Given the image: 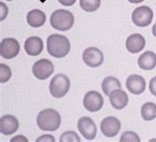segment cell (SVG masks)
<instances>
[{
	"label": "cell",
	"instance_id": "9",
	"mask_svg": "<svg viewBox=\"0 0 156 142\" xmlns=\"http://www.w3.org/2000/svg\"><path fill=\"white\" fill-rule=\"evenodd\" d=\"M104 105V99L97 91H89L83 99V106L88 112L95 113L100 111Z\"/></svg>",
	"mask_w": 156,
	"mask_h": 142
},
{
	"label": "cell",
	"instance_id": "7",
	"mask_svg": "<svg viewBox=\"0 0 156 142\" xmlns=\"http://www.w3.org/2000/svg\"><path fill=\"white\" fill-rule=\"evenodd\" d=\"M20 52V44L17 40L13 38H6L1 40L0 54L3 58L12 59L16 57Z\"/></svg>",
	"mask_w": 156,
	"mask_h": 142
},
{
	"label": "cell",
	"instance_id": "12",
	"mask_svg": "<svg viewBox=\"0 0 156 142\" xmlns=\"http://www.w3.org/2000/svg\"><path fill=\"white\" fill-rule=\"evenodd\" d=\"M126 88L133 95H140L145 90L146 83L142 76L137 74L129 75L126 79Z\"/></svg>",
	"mask_w": 156,
	"mask_h": 142
},
{
	"label": "cell",
	"instance_id": "3",
	"mask_svg": "<svg viewBox=\"0 0 156 142\" xmlns=\"http://www.w3.org/2000/svg\"><path fill=\"white\" fill-rule=\"evenodd\" d=\"M74 24V16L67 10H55L51 16V25L57 31H68Z\"/></svg>",
	"mask_w": 156,
	"mask_h": 142
},
{
	"label": "cell",
	"instance_id": "17",
	"mask_svg": "<svg viewBox=\"0 0 156 142\" xmlns=\"http://www.w3.org/2000/svg\"><path fill=\"white\" fill-rule=\"evenodd\" d=\"M139 68L142 70H152L156 66V54L153 51H145L139 56L137 60Z\"/></svg>",
	"mask_w": 156,
	"mask_h": 142
},
{
	"label": "cell",
	"instance_id": "14",
	"mask_svg": "<svg viewBox=\"0 0 156 142\" xmlns=\"http://www.w3.org/2000/svg\"><path fill=\"white\" fill-rule=\"evenodd\" d=\"M145 47V39L140 34L130 35L126 42V47L130 54H137Z\"/></svg>",
	"mask_w": 156,
	"mask_h": 142
},
{
	"label": "cell",
	"instance_id": "20",
	"mask_svg": "<svg viewBox=\"0 0 156 142\" xmlns=\"http://www.w3.org/2000/svg\"><path fill=\"white\" fill-rule=\"evenodd\" d=\"M141 116L144 120H153L156 117V105L154 103H145L141 107Z\"/></svg>",
	"mask_w": 156,
	"mask_h": 142
},
{
	"label": "cell",
	"instance_id": "30",
	"mask_svg": "<svg viewBox=\"0 0 156 142\" xmlns=\"http://www.w3.org/2000/svg\"><path fill=\"white\" fill-rule=\"evenodd\" d=\"M142 1H144V0H129V2L130 3H133V4H137V3H140Z\"/></svg>",
	"mask_w": 156,
	"mask_h": 142
},
{
	"label": "cell",
	"instance_id": "27",
	"mask_svg": "<svg viewBox=\"0 0 156 142\" xmlns=\"http://www.w3.org/2000/svg\"><path fill=\"white\" fill-rule=\"evenodd\" d=\"M0 7H1V21H3L4 19L6 18V16H7V13H8V8L7 6L5 5L4 3H0Z\"/></svg>",
	"mask_w": 156,
	"mask_h": 142
},
{
	"label": "cell",
	"instance_id": "11",
	"mask_svg": "<svg viewBox=\"0 0 156 142\" xmlns=\"http://www.w3.org/2000/svg\"><path fill=\"white\" fill-rule=\"evenodd\" d=\"M100 128L106 137L116 136L121 129V121L115 116H108L101 121Z\"/></svg>",
	"mask_w": 156,
	"mask_h": 142
},
{
	"label": "cell",
	"instance_id": "22",
	"mask_svg": "<svg viewBox=\"0 0 156 142\" xmlns=\"http://www.w3.org/2000/svg\"><path fill=\"white\" fill-rule=\"evenodd\" d=\"M11 76H12V72L10 67L4 63L0 64V82L1 83L7 82L11 78Z\"/></svg>",
	"mask_w": 156,
	"mask_h": 142
},
{
	"label": "cell",
	"instance_id": "18",
	"mask_svg": "<svg viewBox=\"0 0 156 142\" xmlns=\"http://www.w3.org/2000/svg\"><path fill=\"white\" fill-rule=\"evenodd\" d=\"M27 22L33 28H40L46 23V14L42 10L34 9L28 13Z\"/></svg>",
	"mask_w": 156,
	"mask_h": 142
},
{
	"label": "cell",
	"instance_id": "29",
	"mask_svg": "<svg viewBox=\"0 0 156 142\" xmlns=\"http://www.w3.org/2000/svg\"><path fill=\"white\" fill-rule=\"evenodd\" d=\"M20 139H22L24 141H27V138H25V137H23V136H17V137H14V138H12L11 139V142L16 141V140H20Z\"/></svg>",
	"mask_w": 156,
	"mask_h": 142
},
{
	"label": "cell",
	"instance_id": "25",
	"mask_svg": "<svg viewBox=\"0 0 156 142\" xmlns=\"http://www.w3.org/2000/svg\"><path fill=\"white\" fill-rule=\"evenodd\" d=\"M149 90H150L151 94L156 97V76L153 77V78L150 80V82H149Z\"/></svg>",
	"mask_w": 156,
	"mask_h": 142
},
{
	"label": "cell",
	"instance_id": "8",
	"mask_svg": "<svg viewBox=\"0 0 156 142\" xmlns=\"http://www.w3.org/2000/svg\"><path fill=\"white\" fill-rule=\"evenodd\" d=\"M82 59L87 66L95 68L102 65L104 61V54L97 47H87L83 51Z\"/></svg>",
	"mask_w": 156,
	"mask_h": 142
},
{
	"label": "cell",
	"instance_id": "31",
	"mask_svg": "<svg viewBox=\"0 0 156 142\" xmlns=\"http://www.w3.org/2000/svg\"><path fill=\"white\" fill-rule=\"evenodd\" d=\"M152 34H153V36L156 38V23L153 25V27H152Z\"/></svg>",
	"mask_w": 156,
	"mask_h": 142
},
{
	"label": "cell",
	"instance_id": "16",
	"mask_svg": "<svg viewBox=\"0 0 156 142\" xmlns=\"http://www.w3.org/2000/svg\"><path fill=\"white\" fill-rule=\"evenodd\" d=\"M25 51L27 54L31 56H37L41 54V52L44 50V43L41 38L39 36H30L29 39L26 40L25 44Z\"/></svg>",
	"mask_w": 156,
	"mask_h": 142
},
{
	"label": "cell",
	"instance_id": "15",
	"mask_svg": "<svg viewBox=\"0 0 156 142\" xmlns=\"http://www.w3.org/2000/svg\"><path fill=\"white\" fill-rule=\"evenodd\" d=\"M109 99L112 107L116 109H122L126 107V105L129 103L128 95H126V92L121 90V89L114 90L109 95Z\"/></svg>",
	"mask_w": 156,
	"mask_h": 142
},
{
	"label": "cell",
	"instance_id": "6",
	"mask_svg": "<svg viewBox=\"0 0 156 142\" xmlns=\"http://www.w3.org/2000/svg\"><path fill=\"white\" fill-rule=\"evenodd\" d=\"M33 74L39 80H46L50 77L55 70V66L51 60L43 58L38 60L33 65Z\"/></svg>",
	"mask_w": 156,
	"mask_h": 142
},
{
	"label": "cell",
	"instance_id": "23",
	"mask_svg": "<svg viewBox=\"0 0 156 142\" xmlns=\"http://www.w3.org/2000/svg\"><path fill=\"white\" fill-rule=\"evenodd\" d=\"M59 141L61 142H80V137L76 134L74 131H65L62 135L60 136Z\"/></svg>",
	"mask_w": 156,
	"mask_h": 142
},
{
	"label": "cell",
	"instance_id": "28",
	"mask_svg": "<svg viewBox=\"0 0 156 142\" xmlns=\"http://www.w3.org/2000/svg\"><path fill=\"white\" fill-rule=\"evenodd\" d=\"M58 2L63 6H71L76 2V0H58Z\"/></svg>",
	"mask_w": 156,
	"mask_h": 142
},
{
	"label": "cell",
	"instance_id": "4",
	"mask_svg": "<svg viewBox=\"0 0 156 142\" xmlns=\"http://www.w3.org/2000/svg\"><path fill=\"white\" fill-rule=\"evenodd\" d=\"M70 88V80L65 74H56L51 80L50 92L53 98L59 99L67 94Z\"/></svg>",
	"mask_w": 156,
	"mask_h": 142
},
{
	"label": "cell",
	"instance_id": "13",
	"mask_svg": "<svg viewBox=\"0 0 156 142\" xmlns=\"http://www.w3.org/2000/svg\"><path fill=\"white\" fill-rule=\"evenodd\" d=\"M19 128V121L14 116L6 115L0 119V132L4 135L13 134Z\"/></svg>",
	"mask_w": 156,
	"mask_h": 142
},
{
	"label": "cell",
	"instance_id": "24",
	"mask_svg": "<svg viewBox=\"0 0 156 142\" xmlns=\"http://www.w3.org/2000/svg\"><path fill=\"white\" fill-rule=\"evenodd\" d=\"M120 141L121 142H139L140 141V138H139V136L133 131H125L122 134Z\"/></svg>",
	"mask_w": 156,
	"mask_h": 142
},
{
	"label": "cell",
	"instance_id": "32",
	"mask_svg": "<svg viewBox=\"0 0 156 142\" xmlns=\"http://www.w3.org/2000/svg\"><path fill=\"white\" fill-rule=\"evenodd\" d=\"M8 1H12V0H8Z\"/></svg>",
	"mask_w": 156,
	"mask_h": 142
},
{
	"label": "cell",
	"instance_id": "5",
	"mask_svg": "<svg viewBox=\"0 0 156 142\" xmlns=\"http://www.w3.org/2000/svg\"><path fill=\"white\" fill-rule=\"evenodd\" d=\"M131 19L135 26L147 27L153 19V11L148 6H139L135 8L131 15Z\"/></svg>",
	"mask_w": 156,
	"mask_h": 142
},
{
	"label": "cell",
	"instance_id": "21",
	"mask_svg": "<svg viewBox=\"0 0 156 142\" xmlns=\"http://www.w3.org/2000/svg\"><path fill=\"white\" fill-rule=\"evenodd\" d=\"M100 5L101 0H80V7L86 12H95Z\"/></svg>",
	"mask_w": 156,
	"mask_h": 142
},
{
	"label": "cell",
	"instance_id": "10",
	"mask_svg": "<svg viewBox=\"0 0 156 142\" xmlns=\"http://www.w3.org/2000/svg\"><path fill=\"white\" fill-rule=\"evenodd\" d=\"M78 130L82 134V136L87 140H92L96 137L97 127L95 123L89 116H83L79 119L77 123Z\"/></svg>",
	"mask_w": 156,
	"mask_h": 142
},
{
	"label": "cell",
	"instance_id": "2",
	"mask_svg": "<svg viewBox=\"0 0 156 142\" xmlns=\"http://www.w3.org/2000/svg\"><path fill=\"white\" fill-rule=\"evenodd\" d=\"M60 123V115L53 109H43L37 116V124L44 131H55L59 128Z\"/></svg>",
	"mask_w": 156,
	"mask_h": 142
},
{
	"label": "cell",
	"instance_id": "19",
	"mask_svg": "<svg viewBox=\"0 0 156 142\" xmlns=\"http://www.w3.org/2000/svg\"><path fill=\"white\" fill-rule=\"evenodd\" d=\"M122 85L121 82L117 79L116 77L113 76H108L103 80L102 82V90H103L104 94L109 96L111 93L114 90H117V89H121Z\"/></svg>",
	"mask_w": 156,
	"mask_h": 142
},
{
	"label": "cell",
	"instance_id": "1",
	"mask_svg": "<svg viewBox=\"0 0 156 142\" xmlns=\"http://www.w3.org/2000/svg\"><path fill=\"white\" fill-rule=\"evenodd\" d=\"M47 48L51 56L55 58H62L70 51V43L65 36L53 34L47 40Z\"/></svg>",
	"mask_w": 156,
	"mask_h": 142
},
{
	"label": "cell",
	"instance_id": "26",
	"mask_svg": "<svg viewBox=\"0 0 156 142\" xmlns=\"http://www.w3.org/2000/svg\"><path fill=\"white\" fill-rule=\"evenodd\" d=\"M38 142H41V141H46V142H55V138L51 135H44V136H41L39 137L38 139H37Z\"/></svg>",
	"mask_w": 156,
	"mask_h": 142
}]
</instances>
